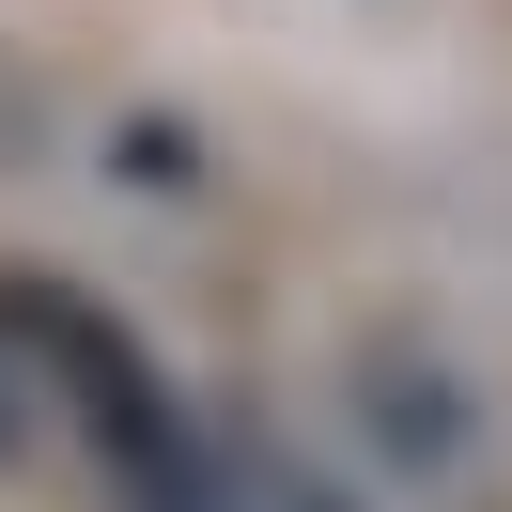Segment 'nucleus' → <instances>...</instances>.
I'll use <instances>...</instances> for the list:
<instances>
[{"mask_svg": "<svg viewBox=\"0 0 512 512\" xmlns=\"http://www.w3.org/2000/svg\"><path fill=\"white\" fill-rule=\"evenodd\" d=\"M0 357L32 373V419H63V435H78V466H94L125 512H233L218 435L187 419L171 357L140 342L109 295L47 280V264H0Z\"/></svg>", "mask_w": 512, "mask_h": 512, "instance_id": "f257e3e1", "label": "nucleus"}, {"mask_svg": "<svg viewBox=\"0 0 512 512\" xmlns=\"http://www.w3.org/2000/svg\"><path fill=\"white\" fill-rule=\"evenodd\" d=\"M16 435H32V373L0 357V466H16Z\"/></svg>", "mask_w": 512, "mask_h": 512, "instance_id": "f03ea898", "label": "nucleus"}, {"mask_svg": "<svg viewBox=\"0 0 512 512\" xmlns=\"http://www.w3.org/2000/svg\"><path fill=\"white\" fill-rule=\"evenodd\" d=\"M264 512H342V497H326V481H264Z\"/></svg>", "mask_w": 512, "mask_h": 512, "instance_id": "7ed1b4c3", "label": "nucleus"}]
</instances>
